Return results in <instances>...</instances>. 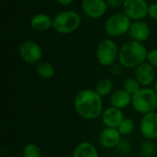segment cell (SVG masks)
I'll list each match as a JSON object with an SVG mask.
<instances>
[{"mask_svg": "<svg viewBox=\"0 0 157 157\" xmlns=\"http://www.w3.org/2000/svg\"><path fill=\"white\" fill-rule=\"evenodd\" d=\"M120 48L111 38L101 40L96 50V58L98 63L104 67H109L118 62Z\"/></svg>", "mask_w": 157, "mask_h": 157, "instance_id": "obj_6", "label": "cell"}, {"mask_svg": "<svg viewBox=\"0 0 157 157\" xmlns=\"http://www.w3.org/2000/svg\"><path fill=\"white\" fill-rule=\"evenodd\" d=\"M74 109L80 118L86 121H94L102 115L104 110L103 99L95 89L85 88L75 94Z\"/></svg>", "mask_w": 157, "mask_h": 157, "instance_id": "obj_1", "label": "cell"}, {"mask_svg": "<svg viewBox=\"0 0 157 157\" xmlns=\"http://www.w3.org/2000/svg\"><path fill=\"white\" fill-rule=\"evenodd\" d=\"M156 154L155 141L144 139L139 146V155L141 157H154Z\"/></svg>", "mask_w": 157, "mask_h": 157, "instance_id": "obj_20", "label": "cell"}, {"mask_svg": "<svg viewBox=\"0 0 157 157\" xmlns=\"http://www.w3.org/2000/svg\"><path fill=\"white\" fill-rule=\"evenodd\" d=\"M124 114L121 109L114 107H108L105 109L101 115V121L105 127L118 129L121 121L124 120Z\"/></svg>", "mask_w": 157, "mask_h": 157, "instance_id": "obj_14", "label": "cell"}, {"mask_svg": "<svg viewBox=\"0 0 157 157\" xmlns=\"http://www.w3.org/2000/svg\"><path fill=\"white\" fill-rule=\"evenodd\" d=\"M148 16H149L152 19L157 20V2L151 3V4L149 5Z\"/></svg>", "mask_w": 157, "mask_h": 157, "instance_id": "obj_27", "label": "cell"}, {"mask_svg": "<svg viewBox=\"0 0 157 157\" xmlns=\"http://www.w3.org/2000/svg\"><path fill=\"white\" fill-rule=\"evenodd\" d=\"M18 55L20 59L28 64H37L41 61L43 52L39 43L27 40L18 46Z\"/></svg>", "mask_w": 157, "mask_h": 157, "instance_id": "obj_7", "label": "cell"}, {"mask_svg": "<svg viewBox=\"0 0 157 157\" xmlns=\"http://www.w3.org/2000/svg\"><path fill=\"white\" fill-rule=\"evenodd\" d=\"M123 69H124V67L119 62H117V63H113L111 66H109V71H110V73L114 76H120V75H121L122 73H123Z\"/></svg>", "mask_w": 157, "mask_h": 157, "instance_id": "obj_26", "label": "cell"}, {"mask_svg": "<svg viewBox=\"0 0 157 157\" xmlns=\"http://www.w3.org/2000/svg\"><path fill=\"white\" fill-rule=\"evenodd\" d=\"M56 1H57V3H58L59 5H61V6H70V5H72V4L75 2V0H56Z\"/></svg>", "mask_w": 157, "mask_h": 157, "instance_id": "obj_29", "label": "cell"}, {"mask_svg": "<svg viewBox=\"0 0 157 157\" xmlns=\"http://www.w3.org/2000/svg\"><path fill=\"white\" fill-rule=\"evenodd\" d=\"M122 139V135L118 129L105 127L99 133L98 142L104 149H115Z\"/></svg>", "mask_w": 157, "mask_h": 157, "instance_id": "obj_12", "label": "cell"}, {"mask_svg": "<svg viewBox=\"0 0 157 157\" xmlns=\"http://www.w3.org/2000/svg\"><path fill=\"white\" fill-rule=\"evenodd\" d=\"M128 157H136V156H131V155H130V156H128Z\"/></svg>", "mask_w": 157, "mask_h": 157, "instance_id": "obj_32", "label": "cell"}, {"mask_svg": "<svg viewBox=\"0 0 157 157\" xmlns=\"http://www.w3.org/2000/svg\"><path fill=\"white\" fill-rule=\"evenodd\" d=\"M23 157H40L41 156V150L39 145L34 143L27 144L23 150H22Z\"/></svg>", "mask_w": 157, "mask_h": 157, "instance_id": "obj_23", "label": "cell"}, {"mask_svg": "<svg viewBox=\"0 0 157 157\" xmlns=\"http://www.w3.org/2000/svg\"><path fill=\"white\" fill-rule=\"evenodd\" d=\"M72 157H99V154L92 143L81 142L75 147Z\"/></svg>", "mask_w": 157, "mask_h": 157, "instance_id": "obj_17", "label": "cell"}, {"mask_svg": "<svg viewBox=\"0 0 157 157\" xmlns=\"http://www.w3.org/2000/svg\"><path fill=\"white\" fill-rule=\"evenodd\" d=\"M119 132L122 136H128L131 135L134 130H135V123L132 119L131 118H124V120L121 121L118 128Z\"/></svg>", "mask_w": 157, "mask_h": 157, "instance_id": "obj_22", "label": "cell"}, {"mask_svg": "<svg viewBox=\"0 0 157 157\" xmlns=\"http://www.w3.org/2000/svg\"><path fill=\"white\" fill-rule=\"evenodd\" d=\"M81 7L83 13L91 19L101 18L109 8L106 0H82Z\"/></svg>", "mask_w": 157, "mask_h": 157, "instance_id": "obj_9", "label": "cell"}, {"mask_svg": "<svg viewBox=\"0 0 157 157\" xmlns=\"http://www.w3.org/2000/svg\"><path fill=\"white\" fill-rule=\"evenodd\" d=\"M149 5L146 0H125L122 12L132 21L143 20L148 16Z\"/></svg>", "mask_w": 157, "mask_h": 157, "instance_id": "obj_8", "label": "cell"}, {"mask_svg": "<svg viewBox=\"0 0 157 157\" xmlns=\"http://www.w3.org/2000/svg\"><path fill=\"white\" fill-rule=\"evenodd\" d=\"M132 96L126 92L123 88L114 90L109 96V105L111 107L117 108L119 109H127L129 106H132Z\"/></svg>", "mask_w": 157, "mask_h": 157, "instance_id": "obj_15", "label": "cell"}, {"mask_svg": "<svg viewBox=\"0 0 157 157\" xmlns=\"http://www.w3.org/2000/svg\"><path fill=\"white\" fill-rule=\"evenodd\" d=\"M36 73L40 78L44 80H49L54 76L55 69L51 63L40 61L39 63L36 64Z\"/></svg>", "mask_w": 157, "mask_h": 157, "instance_id": "obj_18", "label": "cell"}, {"mask_svg": "<svg viewBox=\"0 0 157 157\" xmlns=\"http://www.w3.org/2000/svg\"><path fill=\"white\" fill-rule=\"evenodd\" d=\"M81 23L82 17L77 11L66 9L54 16L52 29L60 34H70L76 31Z\"/></svg>", "mask_w": 157, "mask_h": 157, "instance_id": "obj_3", "label": "cell"}, {"mask_svg": "<svg viewBox=\"0 0 157 157\" xmlns=\"http://www.w3.org/2000/svg\"><path fill=\"white\" fill-rule=\"evenodd\" d=\"M30 27L39 32H44L52 29L53 17L47 13H37L32 16L29 21Z\"/></svg>", "mask_w": 157, "mask_h": 157, "instance_id": "obj_16", "label": "cell"}, {"mask_svg": "<svg viewBox=\"0 0 157 157\" xmlns=\"http://www.w3.org/2000/svg\"><path fill=\"white\" fill-rule=\"evenodd\" d=\"M132 106L136 112L142 115L156 111V92L153 87H142L132 96Z\"/></svg>", "mask_w": 157, "mask_h": 157, "instance_id": "obj_4", "label": "cell"}, {"mask_svg": "<svg viewBox=\"0 0 157 157\" xmlns=\"http://www.w3.org/2000/svg\"><path fill=\"white\" fill-rule=\"evenodd\" d=\"M128 34L131 40L144 43L147 41L151 36V28L144 19L132 21Z\"/></svg>", "mask_w": 157, "mask_h": 157, "instance_id": "obj_13", "label": "cell"}, {"mask_svg": "<svg viewBox=\"0 0 157 157\" xmlns=\"http://www.w3.org/2000/svg\"><path fill=\"white\" fill-rule=\"evenodd\" d=\"M153 88L155 89V91L156 92L157 94V75L156 77H155V83H154V85H153Z\"/></svg>", "mask_w": 157, "mask_h": 157, "instance_id": "obj_30", "label": "cell"}, {"mask_svg": "<svg viewBox=\"0 0 157 157\" xmlns=\"http://www.w3.org/2000/svg\"><path fill=\"white\" fill-rule=\"evenodd\" d=\"M148 52L144 43L130 40L120 48L118 62L124 69H135L146 62Z\"/></svg>", "mask_w": 157, "mask_h": 157, "instance_id": "obj_2", "label": "cell"}, {"mask_svg": "<svg viewBox=\"0 0 157 157\" xmlns=\"http://www.w3.org/2000/svg\"><path fill=\"white\" fill-rule=\"evenodd\" d=\"M146 62L150 63L154 68L157 69V49H153L148 52Z\"/></svg>", "mask_w": 157, "mask_h": 157, "instance_id": "obj_25", "label": "cell"}, {"mask_svg": "<svg viewBox=\"0 0 157 157\" xmlns=\"http://www.w3.org/2000/svg\"><path fill=\"white\" fill-rule=\"evenodd\" d=\"M132 147L131 142L126 138H122L121 141L120 142V144L115 148V151L117 154H119L121 156L128 157L130 156V155L132 153Z\"/></svg>", "mask_w": 157, "mask_h": 157, "instance_id": "obj_24", "label": "cell"}, {"mask_svg": "<svg viewBox=\"0 0 157 157\" xmlns=\"http://www.w3.org/2000/svg\"><path fill=\"white\" fill-rule=\"evenodd\" d=\"M125 0H106L108 6L110 8H118L123 6Z\"/></svg>", "mask_w": 157, "mask_h": 157, "instance_id": "obj_28", "label": "cell"}, {"mask_svg": "<svg viewBox=\"0 0 157 157\" xmlns=\"http://www.w3.org/2000/svg\"><path fill=\"white\" fill-rule=\"evenodd\" d=\"M155 147H156V153H157V140L155 141Z\"/></svg>", "mask_w": 157, "mask_h": 157, "instance_id": "obj_31", "label": "cell"}, {"mask_svg": "<svg viewBox=\"0 0 157 157\" xmlns=\"http://www.w3.org/2000/svg\"><path fill=\"white\" fill-rule=\"evenodd\" d=\"M132 22L123 12H117L107 18L104 24V30L109 38H120L129 33Z\"/></svg>", "mask_w": 157, "mask_h": 157, "instance_id": "obj_5", "label": "cell"}, {"mask_svg": "<svg viewBox=\"0 0 157 157\" xmlns=\"http://www.w3.org/2000/svg\"><path fill=\"white\" fill-rule=\"evenodd\" d=\"M122 88L130 95L133 96L142 88V86L140 85V83L137 81L135 77H128L123 81Z\"/></svg>", "mask_w": 157, "mask_h": 157, "instance_id": "obj_21", "label": "cell"}, {"mask_svg": "<svg viewBox=\"0 0 157 157\" xmlns=\"http://www.w3.org/2000/svg\"><path fill=\"white\" fill-rule=\"evenodd\" d=\"M157 73L150 63L144 62L134 69V77L140 83L142 87H150L154 85Z\"/></svg>", "mask_w": 157, "mask_h": 157, "instance_id": "obj_11", "label": "cell"}, {"mask_svg": "<svg viewBox=\"0 0 157 157\" xmlns=\"http://www.w3.org/2000/svg\"><path fill=\"white\" fill-rule=\"evenodd\" d=\"M95 91L101 97H109L113 90V84L110 79L109 78H101L98 81L95 86Z\"/></svg>", "mask_w": 157, "mask_h": 157, "instance_id": "obj_19", "label": "cell"}, {"mask_svg": "<svg viewBox=\"0 0 157 157\" xmlns=\"http://www.w3.org/2000/svg\"><path fill=\"white\" fill-rule=\"evenodd\" d=\"M140 132L146 140H157V111L143 115L140 121Z\"/></svg>", "mask_w": 157, "mask_h": 157, "instance_id": "obj_10", "label": "cell"}]
</instances>
